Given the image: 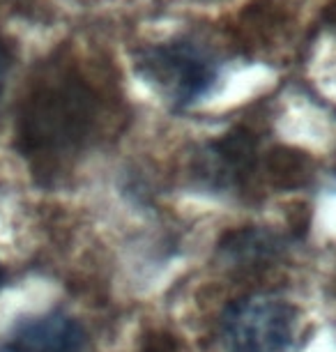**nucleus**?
<instances>
[{
    "label": "nucleus",
    "mask_w": 336,
    "mask_h": 352,
    "mask_svg": "<svg viewBox=\"0 0 336 352\" xmlns=\"http://www.w3.org/2000/svg\"><path fill=\"white\" fill-rule=\"evenodd\" d=\"M210 164L205 173L221 184H233L237 177L245 175L249 162L254 157V148L247 138H228L210 148Z\"/></svg>",
    "instance_id": "5"
},
{
    "label": "nucleus",
    "mask_w": 336,
    "mask_h": 352,
    "mask_svg": "<svg viewBox=\"0 0 336 352\" xmlns=\"http://www.w3.org/2000/svg\"><path fill=\"white\" fill-rule=\"evenodd\" d=\"M3 278H5V272H3V267H0V285H3Z\"/></svg>",
    "instance_id": "7"
},
{
    "label": "nucleus",
    "mask_w": 336,
    "mask_h": 352,
    "mask_svg": "<svg viewBox=\"0 0 336 352\" xmlns=\"http://www.w3.org/2000/svg\"><path fill=\"white\" fill-rule=\"evenodd\" d=\"M78 88L44 90L25 116V138L32 145H65L83 134L88 106Z\"/></svg>",
    "instance_id": "3"
},
{
    "label": "nucleus",
    "mask_w": 336,
    "mask_h": 352,
    "mask_svg": "<svg viewBox=\"0 0 336 352\" xmlns=\"http://www.w3.org/2000/svg\"><path fill=\"white\" fill-rule=\"evenodd\" d=\"M5 74H8V60H5L3 51H0V92H3V83H5Z\"/></svg>",
    "instance_id": "6"
},
{
    "label": "nucleus",
    "mask_w": 336,
    "mask_h": 352,
    "mask_svg": "<svg viewBox=\"0 0 336 352\" xmlns=\"http://www.w3.org/2000/svg\"><path fill=\"white\" fill-rule=\"evenodd\" d=\"M298 314L281 297L251 295L230 304L221 320L226 352H288L295 343Z\"/></svg>",
    "instance_id": "1"
},
{
    "label": "nucleus",
    "mask_w": 336,
    "mask_h": 352,
    "mask_svg": "<svg viewBox=\"0 0 336 352\" xmlns=\"http://www.w3.org/2000/svg\"><path fill=\"white\" fill-rule=\"evenodd\" d=\"M85 329L74 318L54 311L19 322L0 341V352H83Z\"/></svg>",
    "instance_id": "4"
},
{
    "label": "nucleus",
    "mask_w": 336,
    "mask_h": 352,
    "mask_svg": "<svg viewBox=\"0 0 336 352\" xmlns=\"http://www.w3.org/2000/svg\"><path fill=\"white\" fill-rule=\"evenodd\" d=\"M138 72L175 106L196 102L216 76V63L191 42L155 44L138 56Z\"/></svg>",
    "instance_id": "2"
}]
</instances>
